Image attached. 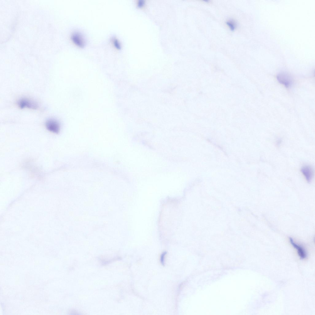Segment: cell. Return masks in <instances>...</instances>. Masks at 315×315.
Masks as SVG:
<instances>
[{"label":"cell","mask_w":315,"mask_h":315,"mask_svg":"<svg viewBox=\"0 0 315 315\" xmlns=\"http://www.w3.org/2000/svg\"><path fill=\"white\" fill-rule=\"evenodd\" d=\"M17 104L21 109L28 108L32 109H36L38 107L37 103L34 101L28 98H23L19 99Z\"/></svg>","instance_id":"6da1fadb"},{"label":"cell","mask_w":315,"mask_h":315,"mask_svg":"<svg viewBox=\"0 0 315 315\" xmlns=\"http://www.w3.org/2000/svg\"><path fill=\"white\" fill-rule=\"evenodd\" d=\"M279 82L287 88L290 87L292 84L293 79L288 74L284 72L280 73L277 76Z\"/></svg>","instance_id":"7a4b0ae2"},{"label":"cell","mask_w":315,"mask_h":315,"mask_svg":"<svg viewBox=\"0 0 315 315\" xmlns=\"http://www.w3.org/2000/svg\"><path fill=\"white\" fill-rule=\"evenodd\" d=\"M46 128L50 131L54 133H58L60 130V125L56 119L50 118L46 120L45 123Z\"/></svg>","instance_id":"3957f363"},{"label":"cell","mask_w":315,"mask_h":315,"mask_svg":"<svg viewBox=\"0 0 315 315\" xmlns=\"http://www.w3.org/2000/svg\"><path fill=\"white\" fill-rule=\"evenodd\" d=\"M71 38L73 42L77 46L80 47H84L85 41L82 34L78 31H75L71 35Z\"/></svg>","instance_id":"277c9868"},{"label":"cell","mask_w":315,"mask_h":315,"mask_svg":"<svg viewBox=\"0 0 315 315\" xmlns=\"http://www.w3.org/2000/svg\"><path fill=\"white\" fill-rule=\"evenodd\" d=\"M301 171L307 181L308 182H311L314 175L312 167L309 165H305L301 168Z\"/></svg>","instance_id":"5b68a950"},{"label":"cell","mask_w":315,"mask_h":315,"mask_svg":"<svg viewBox=\"0 0 315 315\" xmlns=\"http://www.w3.org/2000/svg\"><path fill=\"white\" fill-rule=\"evenodd\" d=\"M289 240L292 245L297 250L298 255L300 258L301 259L306 258L307 256V254L304 248L301 246L295 243L292 238L290 237Z\"/></svg>","instance_id":"8992f818"},{"label":"cell","mask_w":315,"mask_h":315,"mask_svg":"<svg viewBox=\"0 0 315 315\" xmlns=\"http://www.w3.org/2000/svg\"><path fill=\"white\" fill-rule=\"evenodd\" d=\"M226 24L230 30L232 31L236 29L237 26L235 21L232 19L228 20L226 22Z\"/></svg>","instance_id":"52a82bcc"},{"label":"cell","mask_w":315,"mask_h":315,"mask_svg":"<svg viewBox=\"0 0 315 315\" xmlns=\"http://www.w3.org/2000/svg\"><path fill=\"white\" fill-rule=\"evenodd\" d=\"M112 42L114 45L118 49H120L121 47V44L119 40L116 38H113Z\"/></svg>","instance_id":"ba28073f"},{"label":"cell","mask_w":315,"mask_h":315,"mask_svg":"<svg viewBox=\"0 0 315 315\" xmlns=\"http://www.w3.org/2000/svg\"><path fill=\"white\" fill-rule=\"evenodd\" d=\"M145 3V1L143 0H140L138 1V4L140 7L142 6Z\"/></svg>","instance_id":"9c48e42d"},{"label":"cell","mask_w":315,"mask_h":315,"mask_svg":"<svg viewBox=\"0 0 315 315\" xmlns=\"http://www.w3.org/2000/svg\"><path fill=\"white\" fill-rule=\"evenodd\" d=\"M165 253L164 252V253H163L162 255H161V261L162 264H164V257L165 255Z\"/></svg>","instance_id":"30bf717a"}]
</instances>
